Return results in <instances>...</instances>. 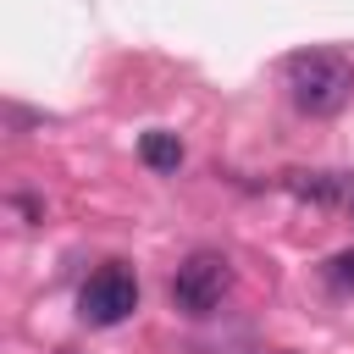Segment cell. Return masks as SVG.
I'll use <instances>...</instances> for the list:
<instances>
[{
	"label": "cell",
	"instance_id": "6da1fadb",
	"mask_svg": "<svg viewBox=\"0 0 354 354\" xmlns=\"http://www.w3.org/2000/svg\"><path fill=\"white\" fill-rule=\"evenodd\" d=\"M282 83H288V100L293 111L304 116H337L348 111L354 100V66L332 50H299L282 61Z\"/></svg>",
	"mask_w": 354,
	"mask_h": 354
},
{
	"label": "cell",
	"instance_id": "7a4b0ae2",
	"mask_svg": "<svg viewBox=\"0 0 354 354\" xmlns=\"http://www.w3.org/2000/svg\"><path fill=\"white\" fill-rule=\"evenodd\" d=\"M227 288H232V260H227L221 249H194V254L177 266V277H171V310L199 321V315L221 310Z\"/></svg>",
	"mask_w": 354,
	"mask_h": 354
},
{
	"label": "cell",
	"instance_id": "3957f363",
	"mask_svg": "<svg viewBox=\"0 0 354 354\" xmlns=\"http://www.w3.org/2000/svg\"><path fill=\"white\" fill-rule=\"evenodd\" d=\"M77 310H83L88 326H122V321L138 310V277H133V266H122V260L100 266V271L83 282Z\"/></svg>",
	"mask_w": 354,
	"mask_h": 354
},
{
	"label": "cell",
	"instance_id": "277c9868",
	"mask_svg": "<svg viewBox=\"0 0 354 354\" xmlns=\"http://www.w3.org/2000/svg\"><path fill=\"white\" fill-rule=\"evenodd\" d=\"M277 183H282V194H293L299 205H315V210L348 205V194H354V171H304V166H293Z\"/></svg>",
	"mask_w": 354,
	"mask_h": 354
},
{
	"label": "cell",
	"instance_id": "5b68a950",
	"mask_svg": "<svg viewBox=\"0 0 354 354\" xmlns=\"http://www.w3.org/2000/svg\"><path fill=\"white\" fill-rule=\"evenodd\" d=\"M138 160H144L149 171L171 177V171L183 166V138H177V133H166V127H149V133L138 138Z\"/></svg>",
	"mask_w": 354,
	"mask_h": 354
},
{
	"label": "cell",
	"instance_id": "8992f818",
	"mask_svg": "<svg viewBox=\"0 0 354 354\" xmlns=\"http://www.w3.org/2000/svg\"><path fill=\"white\" fill-rule=\"evenodd\" d=\"M321 282L332 293H354V249H337L326 266H321Z\"/></svg>",
	"mask_w": 354,
	"mask_h": 354
},
{
	"label": "cell",
	"instance_id": "52a82bcc",
	"mask_svg": "<svg viewBox=\"0 0 354 354\" xmlns=\"http://www.w3.org/2000/svg\"><path fill=\"white\" fill-rule=\"evenodd\" d=\"M11 210H17V216H28V221H44V205H39V199H28V194H11Z\"/></svg>",
	"mask_w": 354,
	"mask_h": 354
},
{
	"label": "cell",
	"instance_id": "ba28073f",
	"mask_svg": "<svg viewBox=\"0 0 354 354\" xmlns=\"http://www.w3.org/2000/svg\"><path fill=\"white\" fill-rule=\"evenodd\" d=\"M343 210H348V216H354V194H348V205H343Z\"/></svg>",
	"mask_w": 354,
	"mask_h": 354
},
{
	"label": "cell",
	"instance_id": "9c48e42d",
	"mask_svg": "<svg viewBox=\"0 0 354 354\" xmlns=\"http://www.w3.org/2000/svg\"><path fill=\"white\" fill-rule=\"evenodd\" d=\"M277 354H288V348H277Z\"/></svg>",
	"mask_w": 354,
	"mask_h": 354
}]
</instances>
